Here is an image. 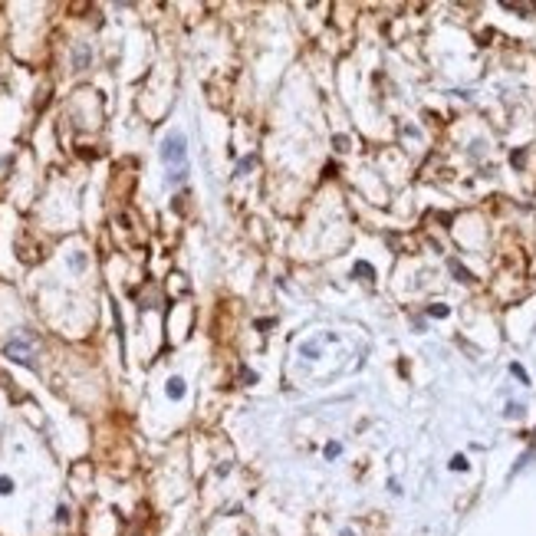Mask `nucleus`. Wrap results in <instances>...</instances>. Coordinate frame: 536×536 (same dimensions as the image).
I'll return each instance as SVG.
<instances>
[{
    "mask_svg": "<svg viewBox=\"0 0 536 536\" xmlns=\"http://www.w3.org/2000/svg\"><path fill=\"white\" fill-rule=\"evenodd\" d=\"M184 155H188V142H184L181 132H171L161 142V158H165V165H178L184 168Z\"/></svg>",
    "mask_w": 536,
    "mask_h": 536,
    "instance_id": "obj_1",
    "label": "nucleus"
},
{
    "mask_svg": "<svg viewBox=\"0 0 536 536\" xmlns=\"http://www.w3.org/2000/svg\"><path fill=\"white\" fill-rule=\"evenodd\" d=\"M3 355L13 359V362H20V365H33V352H30V342L26 339H10L3 346Z\"/></svg>",
    "mask_w": 536,
    "mask_h": 536,
    "instance_id": "obj_2",
    "label": "nucleus"
},
{
    "mask_svg": "<svg viewBox=\"0 0 536 536\" xmlns=\"http://www.w3.org/2000/svg\"><path fill=\"white\" fill-rule=\"evenodd\" d=\"M168 398H184V382L181 379H168Z\"/></svg>",
    "mask_w": 536,
    "mask_h": 536,
    "instance_id": "obj_3",
    "label": "nucleus"
},
{
    "mask_svg": "<svg viewBox=\"0 0 536 536\" xmlns=\"http://www.w3.org/2000/svg\"><path fill=\"white\" fill-rule=\"evenodd\" d=\"M86 63H89V49L79 46V49H76V69H86Z\"/></svg>",
    "mask_w": 536,
    "mask_h": 536,
    "instance_id": "obj_4",
    "label": "nucleus"
},
{
    "mask_svg": "<svg viewBox=\"0 0 536 536\" xmlns=\"http://www.w3.org/2000/svg\"><path fill=\"white\" fill-rule=\"evenodd\" d=\"M352 273H355V276H365V280H372V276H375V270H372L369 263H355Z\"/></svg>",
    "mask_w": 536,
    "mask_h": 536,
    "instance_id": "obj_5",
    "label": "nucleus"
},
{
    "mask_svg": "<svg viewBox=\"0 0 536 536\" xmlns=\"http://www.w3.org/2000/svg\"><path fill=\"white\" fill-rule=\"evenodd\" d=\"M300 352H303V359H319V346H316V342H309V346H303Z\"/></svg>",
    "mask_w": 536,
    "mask_h": 536,
    "instance_id": "obj_6",
    "label": "nucleus"
},
{
    "mask_svg": "<svg viewBox=\"0 0 536 536\" xmlns=\"http://www.w3.org/2000/svg\"><path fill=\"white\" fill-rule=\"evenodd\" d=\"M451 270H454V276H458V280H464V283H467V280H471V273H467V270L461 267L458 260H451Z\"/></svg>",
    "mask_w": 536,
    "mask_h": 536,
    "instance_id": "obj_7",
    "label": "nucleus"
},
{
    "mask_svg": "<svg viewBox=\"0 0 536 536\" xmlns=\"http://www.w3.org/2000/svg\"><path fill=\"white\" fill-rule=\"evenodd\" d=\"M428 313H431L434 319H444V316H448V306H441V303H434V306L428 309Z\"/></svg>",
    "mask_w": 536,
    "mask_h": 536,
    "instance_id": "obj_8",
    "label": "nucleus"
},
{
    "mask_svg": "<svg viewBox=\"0 0 536 536\" xmlns=\"http://www.w3.org/2000/svg\"><path fill=\"white\" fill-rule=\"evenodd\" d=\"M0 494H3V497L13 494V481H10V477H0Z\"/></svg>",
    "mask_w": 536,
    "mask_h": 536,
    "instance_id": "obj_9",
    "label": "nucleus"
},
{
    "mask_svg": "<svg viewBox=\"0 0 536 536\" xmlns=\"http://www.w3.org/2000/svg\"><path fill=\"white\" fill-rule=\"evenodd\" d=\"M451 471H467V458H461V454H458V458L451 461Z\"/></svg>",
    "mask_w": 536,
    "mask_h": 536,
    "instance_id": "obj_10",
    "label": "nucleus"
},
{
    "mask_svg": "<svg viewBox=\"0 0 536 536\" xmlns=\"http://www.w3.org/2000/svg\"><path fill=\"white\" fill-rule=\"evenodd\" d=\"M510 372H513V375H517V379H520V382H530V375H527V372L520 369V365H510Z\"/></svg>",
    "mask_w": 536,
    "mask_h": 536,
    "instance_id": "obj_11",
    "label": "nucleus"
},
{
    "mask_svg": "<svg viewBox=\"0 0 536 536\" xmlns=\"http://www.w3.org/2000/svg\"><path fill=\"white\" fill-rule=\"evenodd\" d=\"M240 379H244V382H247V385H253V382H257V375H253V372H250V369H240Z\"/></svg>",
    "mask_w": 536,
    "mask_h": 536,
    "instance_id": "obj_12",
    "label": "nucleus"
},
{
    "mask_svg": "<svg viewBox=\"0 0 536 536\" xmlns=\"http://www.w3.org/2000/svg\"><path fill=\"white\" fill-rule=\"evenodd\" d=\"M339 451H342V444H326V458H336Z\"/></svg>",
    "mask_w": 536,
    "mask_h": 536,
    "instance_id": "obj_13",
    "label": "nucleus"
},
{
    "mask_svg": "<svg viewBox=\"0 0 536 536\" xmlns=\"http://www.w3.org/2000/svg\"><path fill=\"white\" fill-rule=\"evenodd\" d=\"M72 267L82 270V267H86V257H82V253H76V257H72Z\"/></svg>",
    "mask_w": 536,
    "mask_h": 536,
    "instance_id": "obj_14",
    "label": "nucleus"
},
{
    "mask_svg": "<svg viewBox=\"0 0 536 536\" xmlns=\"http://www.w3.org/2000/svg\"><path fill=\"white\" fill-rule=\"evenodd\" d=\"M507 415H510V418H520L523 408H520V405H510V408H507Z\"/></svg>",
    "mask_w": 536,
    "mask_h": 536,
    "instance_id": "obj_15",
    "label": "nucleus"
},
{
    "mask_svg": "<svg viewBox=\"0 0 536 536\" xmlns=\"http://www.w3.org/2000/svg\"><path fill=\"white\" fill-rule=\"evenodd\" d=\"M56 520L66 523V520H69V510H66V507H59V510H56Z\"/></svg>",
    "mask_w": 536,
    "mask_h": 536,
    "instance_id": "obj_16",
    "label": "nucleus"
},
{
    "mask_svg": "<svg viewBox=\"0 0 536 536\" xmlns=\"http://www.w3.org/2000/svg\"><path fill=\"white\" fill-rule=\"evenodd\" d=\"M346 145H349V138H346V135H336V148H339V151H346Z\"/></svg>",
    "mask_w": 536,
    "mask_h": 536,
    "instance_id": "obj_17",
    "label": "nucleus"
}]
</instances>
